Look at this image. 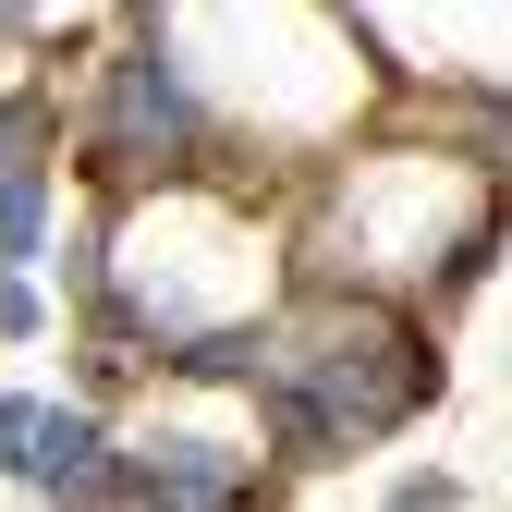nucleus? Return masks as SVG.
<instances>
[{
  "label": "nucleus",
  "mask_w": 512,
  "mask_h": 512,
  "mask_svg": "<svg viewBox=\"0 0 512 512\" xmlns=\"http://www.w3.org/2000/svg\"><path fill=\"white\" fill-rule=\"evenodd\" d=\"M427 354L403 317L378 305H330L317 330L269 342V366H256V427L281 439V464H342L366 452V439H391L415 403H427Z\"/></svg>",
  "instance_id": "nucleus-1"
},
{
  "label": "nucleus",
  "mask_w": 512,
  "mask_h": 512,
  "mask_svg": "<svg viewBox=\"0 0 512 512\" xmlns=\"http://www.w3.org/2000/svg\"><path fill=\"white\" fill-rule=\"evenodd\" d=\"M0 476L61 500V512H110L135 500V476H122V439L86 415V403H49V391H0Z\"/></svg>",
  "instance_id": "nucleus-2"
},
{
  "label": "nucleus",
  "mask_w": 512,
  "mask_h": 512,
  "mask_svg": "<svg viewBox=\"0 0 512 512\" xmlns=\"http://www.w3.org/2000/svg\"><path fill=\"white\" fill-rule=\"evenodd\" d=\"M208 147V98H196V74L147 37V49H122L110 61V159H196Z\"/></svg>",
  "instance_id": "nucleus-3"
},
{
  "label": "nucleus",
  "mask_w": 512,
  "mask_h": 512,
  "mask_svg": "<svg viewBox=\"0 0 512 512\" xmlns=\"http://www.w3.org/2000/svg\"><path fill=\"white\" fill-rule=\"evenodd\" d=\"M378 512H464V488L439 476V464H415V476H391V488H378Z\"/></svg>",
  "instance_id": "nucleus-4"
},
{
  "label": "nucleus",
  "mask_w": 512,
  "mask_h": 512,
  "mask_svg": "<svg viewBox=\"0 0 512 512\" xmlns=\"http://www.w3.org/2000/svg\"><path fill=\"white\" fill-rule=\"evenodd\" d=\"M0 330H49V305H37V281H25V269H0Z\"/></svg>",
  "instance_id": "nucleus-5"
},
{
  "label": "nucleus",
  "mask_w": 512,
  "mask_h": 512,
  "mask_svg": "<svg viewBox=\"0 0 512 512\" xmlns=\"http://www.w3.org/2000/svg\"><path fill=\"white\" fill-rule=\"evenodd\" d=\"M135 512H147V500H135Z\"/></svg>",
  "instance_id": "nucleus-6"
}]
</instances>
